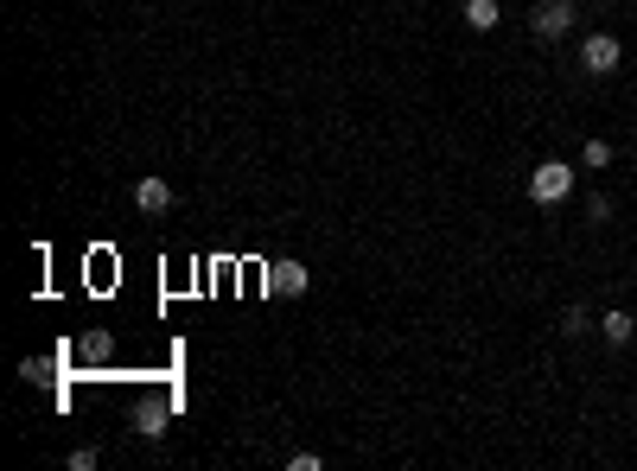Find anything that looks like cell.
<instances>
[{
	"label": "cell",
	"mask_w": 637,
	"mask_h": 471,
	"mask_svg": "<svg viewBox=\"0 0 637 471\" xmlns=\"http://www.w3.org/2000/svg\"><path fill=\"white\" fill-rule=\"evenodd\" d=\"M83 357L102 363V357H109V338H102V331H96V338H83Z\"/></svg>",
	"instance_id": "11"
},
{
	"label": "cell",
	"mask_w": 637,
	"mask_h": 471,
	"mask_svg": "<svg viewBox=\"0 0 637 471\" xmlns=\"http://www.w3.org/2000/svg\"><path fill=\"white\" fill-rule=\"evenodd\" d=\"M466 26L472 32H491L497 26V0H466Z\"/></svg>",
	"instance_id": "7"
},
{
	"label": "cell",
	"mask_w": 637,
	"mask_h": 471,
	"mask_svg": "<svg viewBox=\"0 0 637 471\" xmlns=\"http://www.w3.org/2000/svg\"><path fill=\"white\" fill-rule=\"evenodd\" d=\"M134 204H141L147 217H160V211H172V185H166V179H153V172H147V179L134 185Z\"/></svg>",
	"instance_id": "5"
},
{
	"label": "cell",
	"mask_w": 637,
	"mask_h": 471,
	"mask_svg": "<svg viewBox=\"0 0 637 471\" xmlns=\"http://www.w3.org/2000/svg\"><path fill=\"white\" fill-rule=\"evenodd\" d=\"M580 64H587V71H593V77H612V71H618V64H625V45H618V39H612V32H593V39H587V45H580Z\"/></svg>",
	"instance_id": "3"
},
{
	"label": "cell",
	"mask_w": 637,
	"mask_h": 471,
	"mask_svg": "<svg viewBox=\"0 0 637 471\" xmlns=\"http://www.w3.org/2000/svg\"><path fill=\"white\" fill-rule=\"evenodd\" d=\"M599 331H606V344H631L637 338V319L625 306H612V312H599Z\"/></svg>",
	"instance_id": "6"
},
{
	"label": "cell",
	"mask_w": 637,
	"mask_h": 471,
	"mask_svg": "<svg viewBox=\"0 0 637 471\" xmlns=\"http://www.w3.org/2000/svg\"><path fill=\"white\" fill-rule=\"evenodd\" d=\"M561 331H567V338H580V331H593V312H587V306H567Z\"/></svg>",
	"instance_id": "10"
},
{
	"label": "cell",
	"mask_w": 637,
	"mask_h": 471,
	"mask_svg": "<svg viewBox=\"0 0 637 471\" xmlns=\"http://www.w3.org/2000/svg\"><path fill=\"white\" fill-rule=\"evenodd\" d=\"M134 427H141L147 440H160V433H166V408H160V401H147V408L134 414Z\"/></svg>",
	"instance_id": "8"
},
{
	"label": "cell",
	"mask_w": 637,
	"mask_h": 471,
	"mask_svg": "<svg viewBox=\"0 0 637 471\" xmlns=\"http://www.w3.org/2000/svg\"><path fill=\"white\" fill-rule=\"evenodd\" d=\"M574 0H542L536 13H529V26H536V39H567V32H574Z\"/></svg>",
	"instance_id": "2"
},
{
	"label": "cell",
	"mask_w": 637,
	"mask_h": 471,
	"mask_svg": "<svg viewBox=\"0 0 637 471\" xmlns=\"http://www.w3.org/2000/svg\"><path fill=\"white\" fill-rule=\"evenodd\" d=\"M580 160H587L593 172H599V166H612V141H599V134H593V141L580 147Z\"/></svg>",
	"instance_id": "9"
},
{
	"label": "cell",
	"mask_w": 637,
	"mask_h": 471,
	"mask_svg": "<svg viewBox=\"0 0 637 471\" xmlns=\"http://www.w3.org/2000/svg\"><path fill=\"white\" fill-rule=\"evenodd\" d=\"M567 191H574V166L542 160L536 172H529V198H536V204H567Z\"/></svg>",
	"instance_id": "1"
},
{
	"label": "cell",
	"mask_w": 637,
	"mask_h": 471,
	"mask_svg": "<svg viewBox=\"0 0 637 471\" xmlns=\"http://www.w3.org/2000/svg\"><path fill=\"white\" fill-rule=\"evenodd\" d=\"M306 281H313V274H306L300 261H274V268H268V293H274V300H300Z\"/></svg>",
	"instance_id": "4"
}]
</instances>
